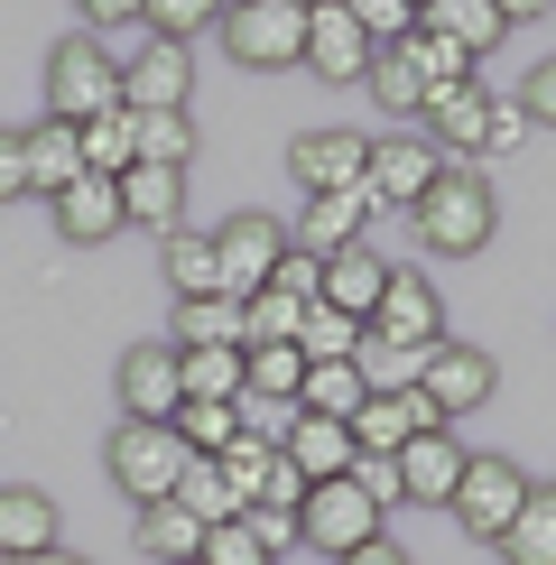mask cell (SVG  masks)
Wrapping results in <instances>:
<instances>
[{"mask_svg":"<svg viewBox=\"0 0 556 565\" xmlns=\"http://www.w3.org/2000/svg\"><path fill=\"white\" fill-rule=\"evenodd\" d=\"M501 232V195L482 168H436V185L417 195V242L446 250V260H473L482 242Z\"/></svg>","mask_w":556,"mask_h":565,"instance_id":"obj_1","label":"cell"},{"mask_svg":"<svg viewBox=\"0 0 556 565\" xmlns=\"http://www.w3.org/2000/svg\"><path fill=\"white\" fill-rule=\"evenodd\" d=\"M223 56L242 65V75H288V65H307V10L297 0H232L214 19Z\"/></svg>","mask_w":556,"mask_h":565,"instance_id":"obj_2","label":"cell"},{"mask_svg":"<svg viewBox=\"0 0 556 565\" xmlns=\"http://www.w3.org/2000/svg\"><path fill=\"white\" fill-rule=\"evenodd\" d=\"M111 103H130L121 93V65H111V46L103 38H56L46 46V111L56 121H93V111H111Z\"/></svg>","mask_w":556,"mask_h":565,"instance_id":"obj_3","label":"cell"},{"mask_svg":"<svg viewBox=\"0 0 556 565\" xmlns=\"http://www.w3.org/2000/svg\"><path fill=\"white\" fill-rule=\"evenodd\" d=\"M381 520H389V510L371 501L353 473H334V482H316V491H307V510H297V537H307V547H324V556H353V547H371V537H381Z\"/></svg>","mask_w":556,"mask_h":565,"instance_id":"obj_4","label":"cell"},{"mask_svg":"<svg viewBox=\"0 0 556 565\" xmlns=\"http://www.w3.org/2000/svg\"><path fill=\"white\" fill-rule=\"evenodd\" d=\"M177 473H185V436L177 427H149V417H121V427H111V482H121L139 510L168 501Z\"/></svg>","mask_w":556,"mask_h":565,"instance_id":"obj_5","label":"cell"},{"mask_svg":"<svg viewBox=\"0 0 556 565\" xmlns=\"http://www.w3.org/2000/svg\"><path fill=\"white\" fill-rule=\"evenodd\" d=\"M520 501H528V473H520V463H510V455H473L446 510L482 537V547H501V537H510V520H520Z\"/></svg>","mask_w":556,"mask_h":565,"instance_id":"obj_6","label":"cell"},{"mask_svg":"<svg viewBox=\"0 0 556 565\" xmlns=\"http://www.w3.org/2000/svg\"><path fill=\"white\" fill-rule=\"evenodd\" d=\"M436 168H446V158H436V139L427 130H389V139H371V168H362V195H371V214H417V195H427L436 185Z\"/></svg>","mask_w":556,"mask_h":565,"instance_id":"obj_7","label":"cell"},{"mask_svg":"<svg viewBox=\"0 0 556 565\" xmlns=\"http://www.w3.org/2000/svg\"><path fill=\"white\" fill-rule=\"evenodd\" d=\"M417 390H427L436 408H446V427H455V417H473L482 398L501 390V362L482 343H455L446 334V343H427V362H417Z\"/></svg>","mask_w":556,"mask_h":565,"instance_id":"obj_8","label":"cell"},{"mask_svg":"<svg viewBox=\"0 0 556 565\" xmlns=\"http://www.w3.org/2000/svg\"><path fill=\"white\" fill-rule=\"evenodd\" d=\"M362 168H371L362 130H297L288 139V177L307 185V195H362Z\"/></svg>","mask_w":556,"mask_h":565,"instance_id":"obj_9","label":"cell"},{"mask_svg":"<svg viewBox=\"0 0 556 565\" xmlns=\"http://www.w3.org/2000/svg\"><path fill=\"white\" fill-rule=\"evenodd\" d=\"M130 111H185L195 103V46L185 38H139V56L121 65Z\"/></svg>","mask_w":556,"mask_h":565,"instance_id":"obj_10","label":"cell"},{"mask_svg":"<svg viewBox=\"0 0 556 565\" xmlns=\"http://www.w3.org/2000/svg\"><path fill=\"white\" fill-rule=\"evenodd\" d=\"M436 427H446V408H436L417 381L408 390H371L353 408V445H362V455H399L408 436H436Z\"/></svg>","mask_w":556,"mask_h":565,"instance_id":"obj_11","label":"cell"},{"mask_svg":"<svg viewBox=\"0 0 556 565\" xmlns=\"http://www.w3.org/2000/svg\"><path fill=\"white\" fill-rule=\"evenodd\" d=\"M214 250H223V297H260L269 269H278V250H288V223L278 214H232L214 232Z\"/></svg>","mask_w":556,"mask_h":565,"instance_id":"obj_12","label":"cell"},{"mask_svg":"<svg viewBox=\"0 0 556 565\" xmlns=\"http://www.w3.org/2000/svg\"><path fill=\"white\" fill-rule=\"evenodd\" d=\"M371 56H381V46L362 38V19L343 10V0H316V10H307V65H316L324 84H362Z\"/></svg>","mask_w":556,"mask_h":565,"instance_id":"obj_13","label":"cell"},{"mask_svg":"<svg viewBox=\"0 0 556 565\" xmlns=\"http://www.w3.org/2000/svg\"><path fill=\"white\" fill-rule=\"evenodd\" d=\"M389 463H399V501H417V510H446V501H455V482H463V463H473V455L455 445V427H436V436H408V445H399Z\"/></svg>","mask_w":556,"mask_h":565,"instance_id":"obj_14","label":"cell"},{"mask_svg":"<svg viewBox=\"0 0 556 565\" xmlns=\"http://www.w3.org/2000/svg\"><path fill=\"white\" fill-rule=\"evenodd\" d=\"M371 334H389V343L427 352V343H446V306H436V288H427L417 269H389L381 306H371Z\"/></svg>","mask_w":556,"mask_h":565,"instance_id":"obj_15","label":"cell"},{"mask_svg":"<svg viewBox=\"0 0 556 565\" xmlns=\"http://www.w3.org/2000/svg\"><path fill=\"white\" fill-rule=\"evenodd\" d=\"M177 398H185L177 352H168V343H130V352H121V417H149V427H168Z\"/></svg>","mask_w":556,"mask_h":565,"instance_id":"obj_16","label":"cell"},{"mask_svg":"<svg viewBox=\"0 0 556 565\" xmlns=\"http://www.w3.org/2000/svg\"><path fill=\"white\" fill-rule=\"evenodd\" d=\"M46 204H56V232H65V242H111V232H121V177H75V185H65V195H46Z\"/></svg>","mask_w":556,"mask_h":565,"instance_id":"obj_17","label":"cell"},{"mask_svg":"<svg viewBox=\"0 0 556 565\" xmlns=\"http://www.w3.org/2000/svg\"><path fill=\"white\" fill-rule=\"evenodd\" d=\"M278 455H288L307 482H334V473H353V463H362V445H353L343 417H297V427L278 436Z\"/></svg>","mask_w":556,"mask_h":565,"instance_id":"obj_18","label":"cell"},{"mask_svg":"<svg viewBox=\"0 0 556 565\" xmlns=\"http://www.w3.org/2000/svg\"><path fill=\"white\" fill-rule=\"evenodd\" d=\"M121 223L168 242V232L185 223V168H121Z\"/></svg>","mask_w":556,"mask_h":565,"instance_id":"obj_19","label":"cell"},{"mask_svg":"<svg viewBox=\"0 0 556 565\" xmlns=\"http://www.w3.org/2000/svg\"><path fill=\"white\" fill-rule=\"evenodd\" d=\"M427 139L436 149H463V158H482V121H492V93L482 84H446V93H427Z\"/></svg>","mask_w":556,"mask_h":565,"instance_id":"obj_20","label":"cell"},{"mask_svg":"<svg viewBox=\"0 0 556 565\" xmlns=\"http://www.w3.org/2000/svg\"><path fill=\"white\" fill-rule=\"evenodd\" d=\"M19 149H29V195H65V185L84 177V139H75V121H56V111H46L38 130H19Z\"/></svg>","mask_w":556,"mask_h":565,"instance_id":"obj_21","label":"cell"},{"mask_svg":"<svg viewBox=\"0 0 556 565\" xmlns=\"http://www.w3.org/2000/svg\"><path fill=\"white\" fill-rule=\"evenodd\" d=\"M362 223H371V195H307V214H297L288 242L316 250V260H334V250L362 242Z\"/></svg>","mask_w":556,"mask_h":565,"instance_id":"obj_22","label":"cell"},{"mask_svg":"<svg viewBox=\"0 0 556 565\" xmlns=\"http://www.w3.org/2000/svg\"><path fill=\"white\" fill-rule=\"evenodd\" d=\"M168 352H242V297H177Z\"/></svg>","mask_w":556,"mask_h":565,"instance_id":"obj_23","label":"cell"},{"mask_svg":"<svg viewBox=\"0 0 556 565\" xmlns=\"http://www.w3.org/2000/svg\"><path fill=\"white\" fill-rule=\"evenodd\" d=\"M381 288H389V260L381 250H334V260H324V306H343V316H362L371 324V306H381Z\"/></svg>","mask_w":556,"mask_h":565,"instance_id":"obj_24","label":"cell"},{"mask_svg":"<svg viewBox=\"0 0 556 565\" xmlns=\"http://www.w3.org/2000/svg\"><path fill=\"white\" fill-rule=\"evenodd\" d=\"M139 556L149 565H195L204 556V520L185 501H149L139 510Z\"/></svg>","mask_w":556,"mask_h":565,"instance_id":"obj_25","label":"cell"},{"mask_svg":"<svg viewBox=\"0 0 556 565\" xmlns=\"http://www.w3.org/2000/svg\"><path fill=\"white\" fill-rule=\"evenodd\" d=\"M38 547H56V501L38 482H10L0 491V556H38Z\"/></svg>","mask_w":556,"mask_h":565,"instance_id":"obj_26","label":"cell"},{"mask_svg":"<svg viewBox=\"0 0 556 565\" xmlns=\"http://www.w3.org/2000/svg\"><path fill=\"white\" fill-rule=\"evenodd\" d=\"M75 139H84V168H93V177L139 168V111H130V103H111V111H93V121H75Z\"/></svg>","mask_w":556,"mask_h":565,"instance_id":"obj_27","label":"cell"},{"mask_svg":"<svg viewBox=\"0 0 556 565\" xmlns=\"http://www.w3.org/2000/svg\"><path fill=\"white\" fill-rule=\"evenodd\" d=\"M362 398H371L362 362H307V381H297V417H343V427H353Z\"/></svg>","mask_w":556,"mask_h":565,"instance_id":"obj_28","label":"cell"},{"mask_svg":"<svg viewBox=\"0 0 556 565\" xmlns=\"http://www.w3.org/2000/svg\"><path fill=\"white\" fill-rule=\"evenodd\" d=\"M417 29H436V38H455V46H473V56H492V46L510 38V19L492 10V0H427Z\"/></svg>","mask_w":556,"mask_h":565,"instance_id":"obj_29","label":"cell"},{"mask_svg":"<svg viewBox=\"0 0 556 565\" xmlns=\"http://www.w3.org/2000/svg\"><path fill=\"white\" fill-rule=\"evenodd\" d=\"M501 556L510 565H556V482H528V501H520V520H510Z\"/></svg>","mask_w":556,"mask_h":565,"instance_id":"obj_30","label":"cell"},{"mask_svg":"<svg viewBox=\"0 0 556 565\" xmlns=\"http://www.w3.org/2000/svg\"><path fill=\"white\" fill-rule=\"evenodd\" d=\"M168 288L177 297H223V250H214V232H168Z\"/></svg>","mask_w":556,"mask_h":565,"instance_id":"obj_31","label":"cell"},{"mask_svg":"<svg viewBox=\"0 0 556 565\" xmlns=\"http://www.w3.org/2000/svg\"><path fill=\"white\" fill-rule=\"evenodd\" d=\"M168 501H185V510H195L204 529L242 520V491L223 482V463H214V455H185V473H177V491H168Z\"/></svg>","mask_w":556,"mask_h":565,"instance_id":"obj_32","label":"cell"},{"mask_svg":"<svg viewBox=\"0 0 556 565\" xmlns=\"http://www.w3.org/2000/svg\"><path fill=\"white\" fill-rule=\"evenodd\" d=\"M362 334H371V324H362V316H343V306H324V297L297 316V352H307V362H353Z\"/></svg>","mask_w":556,"mask_h":565,"instance_id":"obj_33","label":"cell"},{"mask_svg":"<svg viewBox=\"0 0 556 565\" xmlns=\"http://www.w3.org/2000/svg\"><path fill=\"white\" fill-rule=\"evenodd\" d=\"M371 93H381L389 111H399V121H417V111H427V75H417V56H408V38H389L381 56H371V75H362Z\"/></svg>","mask_w":556,"mask_h":565,"instance_id":"obj_34","label":"cell"},{"mask_svg":"<svg viewBox=\"0 0 556 565\" xmlns=\"http://www.w3.org/2000/svg\"><path fill=\"white\" fill-rule=\"evenodd\" d=\"M139 168H195V111H139Z\"/></svg>","mask_w":556,"mask_h":565,"instance_id":"obj_35","label":"cell"},{"mask_svg":"<svg viewBox=\"0 0 556 565\" xmlns=\"http://www.w3.org/2000/svg\"><path fill=\"white\" fill-rule=\"evenodd\" d=\"M168 427L185 436V455H223V445L242 436V417H232V398H177Z\"/></svg>","mask_w":556,"mask_h":565,"instance_id":"obj_36","label":"cell"},{"mask_svg":"<svg viewBox=\"0 0 556 565\" xmlns=\"http://www.w3.org/2000/svg\"><path fill=\"white\" fill-rule=\"evenodd\" d=\"M297 381H307V352H297V343H250V352H242V390L297 398Z\"/></svg>","mask_w":556,"mask_h":565,"instance_id":"obj_37","label":"cell"},{"mask_svg":"<svg viewBox=\"0 0 556 565\" xmlns=\"http://www.w3.org/2000/svg\"><path fill=\"white\" fill-rule=\"evenodd\" d=\"M408 56H417V75H427V93H446V84H473V46H455V38H436V29H408Z\"/></svg>","mask_w":556,"mask_h":565,"instance_id":"obj_38","label":"cell"},{"mask_svg":"<svg viewBox=\"0 0 556 565\" xmlns=\"http://www.w3.org/2000/svg\"><path fill=\"white\" fill-rule=\"evenodd\" d=\"M297 316H307V306H297V297H278V288L242 297V352H250V343H297Z\"/></svg>","mask_w":556,"mask_h":565,"instance_id":"obj_39","label":"cell"},{"mask_svg":"<svg viewBox=\"0 0 556 565\" xmlns=\"http://www.w3.org/2000/svg\"><path fill=\"white\" fill-rule=\"evenodd\" d=\"M223 10H232V0H149V19H139V29H149V38H185V46H195Z\"/></svg>","mask_w":556,"mask_h":565,"instance_id":"obj_40","label":"cell"},{"mask_svg":"<svg viewBox=\"0 0 556 565\" xmlns=\"http://www.w3.org/2000/svg\"><path fill=\"white\" fill-rule=\"evenodd\" d=\"M185 398H242V352H177Z\"/></svg>","mask_w":556,"mask_h":565,"instance_id":"obj_41","label":"cell"},{"mask_svg":"<svg viewBox=\"0 0 556 565\" xmlns=\"http://www.w3.org/2000/svg\"><path fill=\"white\" fill-rule=\"evenodd\" d=\"M353 362H362V381H371V390H408L427 352H408V343H389V334H362V352H353Z\"/></svg>","mask_w":556,"mask_h":565,"instance_id":"obj_42","label":"cell"},{"mask_svg":"<svg viewBox=\"0 0 556 565\" xmlns=\"http://www.w3.org/2000/svg\"><path fill=\"white\" fill-rule=\"evenodd\" d=\"M269 288H278V297H297V306H316V297H324V260L288 242V250H278V269H269Z\"/></svg>","mask_w":556,"mask_h":565,"instance_id":"obj_43","label":"cell"},{"mask_svg":"<svg viewBox=\"0 0 556 565\" xmlns=\"http://www.w3.org/2000/svg\"><path fill=\"white\" fill-rule=\"evenodd\" d=\"M204 565H278V556L250 537V520H223V529H204Z\"/></svg>","mask_w":556,"mask_h":565,"instance_id":"obj_44","label":"cell"},{"mask_svg":"<svg viewBox=\"0 0 556 565\" xmlns=\"http://www.w3.org/2000/svg\"><path fill=\"white\" fill-rule=\"evenodd\" d=\"M343 10L362 19V38H371V46H389V38H408V29H417V0H343Z\"/></svg>","mask_w":556,"mask_h":565,"instance_id":"obj_45","label":"cell"},{"mask_svg":"<svg viewBox=\"0 0 556 565\" xmlns=\"http://www.w3.org/2000/svg\"><path fill=\"white\" fill-rule=\"evenodd\" d=\"M307 473H297V463L288 455H269V473H260V491H250V510H307Z\"/></svg>","mask_w":556,"mask_h":565,"instance_id":"obj_46","label":"cell"},{"mask_svg":"<svg viewBox=\"0 0 556 565\" xmlns=\"http://www.w3.org/2000/svg\"><path fill=\"white\" fill-rule=\"evenodd\" d=\"M528 130H538V121H528L520 103H492V121H482V158H510V149H528Z\"/></svg>","mask_w":556,"mask_h":565,"instance_id":"obj_47","label":"cell"},{"mask_svg":"<svg viewBox=\"0 0 556 565\" xmlns=\"http://www.w3.org/2000/svg\"><path fill=\"white\" fill-rule=\"evenodd\" d=\"M250 520V537H260L269 556H288V547H307V537H297V510H242Z\"/></svg>","mask_w":556,"mask_h":565,"instance_id":"obj_48","label":"cell"},{"mask_svg":"<svg viewBox=\"0 0 556 565\" xmlns=\"http://www.w3.org/2000/svg\"><path fill=\"white\" fill-rule=\"evenodd\" d=\"M520 111H528L538 130L556 121V56H547V65H528V84H520Z\"/></svg>","mask_w":556,"mask_h":565,"instance_id":"obj_49","label":"cell"},{"mask_svg":"<svg viewBox=\"0 0 556 565\" xmlns=\"http://www.w3.org/2000/svg\"><path fill=\"white\" fill-rule=\"evenodd\" d=\"M75 10H84V29H139L149 0H75Z\"/></svg>","mask_w":556,"mask_h":565,"instance_id":"obj_50","label":"cell"},{"mask_svg":"<svg viewBox=\"0 0 556 565\" xmlns=\"http://www.w3.org/2000/svg\"><path fill=\"white\" fill-rule=\"evenodd\" d=\"M29 195V149H19V130H0V204Z\"/></svg>","mask_w":556,"mask_h":565,"instance_id":"obj_51","label":"cell"},{"mask_svg":"<svg viewBox=\"0 0 556 565\" xmlns=\"http://www.w3.org/2000/svg\"><path fill=\"white\" fill-rule=\"evenodd\" d=\"M353 482H362V491H371L381 510L399 501V463H389V455H362V463H353Z\"/></svg>","mask_w":556,"mask_h":565,"instance_id":"obj_52","label":"cell"},{"mask_svg":"<svg viewBox=\"0 0 556 565\" xmlns=\"http://www.w3.org/2000/svg\"><path fill=\"white\" fill-rule=\"evenodd\" d=\"M334 565H408V547H389V537H371V547H353V556H334Z\"/></svg>","mask_w":556,"mask_h":565,"instance_id":"obj_53","label":"cell"},{"mask_svg":"<svg viewBox=\"0 0 556 565\" xmlns=\"http://www.w3.org/2000/svg\"><path fill=\"white\" fill-rule=\"evenodd\" d=\"M0 565H84L75 547H38V556H0Z\"/></svg>","mask_w":556,"mask_h":565,"instance_id":"obj_54","label":"cell"},{"mask_svg":"<svg viewBox=\"0 0 556 565\" xmlns=\"http://www.w3.org/2000/svg\"><path fill=\"white\" fill-rule=\"evenodd\" d=\"M492 10L510 19V29H520V19H538V10H547V0H492Z\"/></svg>","mask_w":556,"mask_h":565,"instance_id":"obj_55","label":"cell"},{"mask_svg":"<svg viewBox=\"0 0 556 565\" xmlns=\"http://www.w3.org/2000/svg\"><path fill=\"white\" fill-rule=\"evenodd\" d=\"M417 10H427V0H417Z\"/></svg>","mask_w":556,"mask_h":565,"instance_id":"obj_56","label":"cell"},{"mask_svg":"<svg viewBox=\"0 0 556 565\" xmlns=\"http://www.w3.org/2000/svg\"><path fill=\"white\" fill-rule=\"evenodd\" d=\"M195 565H204V556H195Z\"/></svg>","mask_w":556,"mask_h":565,"instance_id":"obj_57","label":"cell"}]
</instances>
